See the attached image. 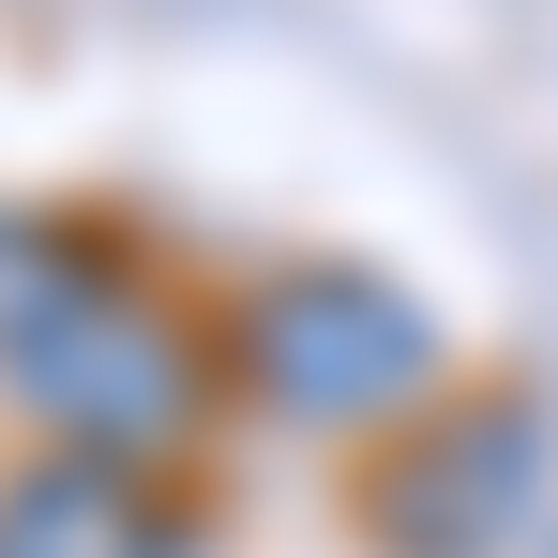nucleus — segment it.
<instances>
[{"label": "nucleus", "instance_id": "f257e3e1", "mask_svg": "<svg viewBox=\"0 0 558 558\" xmlns=\"http://www.w3.org/2000/svg\"><path fill=\"white\" fill-rule=\"evenodd\" d=\"M242 377L272 392L287 423H377V408H408L438 377V332H423L408 287H377V272H287L242 317Z\"/></svg>", "mask_w": 558, "mask_h": 558}, {"label": "nucleus", "instance_id": "7ed1b4c3", "mask_svg": "<svg viewBox=\"0 0 558 558\" xmlns=\"http://www.w3.org/2000/svg\"><path fill=\"white\" fill-rule=\"evenodd\" d=\"M544 498V423L529 408H453L438 438L377 468V544L392 558H483L513 544V513Z\"/></svg>", "mask_w": 558, "mask_h": 558}, {"label": "nucleus", "instance_id": "39448f33", "mask_svg": "<svg viewBox=\"0 0 558 558\" xmlns=\"http://www.w3.org/2000/svg\"><path fill=\"white\" fill-rule=\"evenodd\" d=\"M76 287H92V257H76L61 227H15V211H0V348H15L46 302H76Z\"/></svg>", "mask_w": 558, "mask_h": 558}, {"label": "nucleus", "instance_id": "20e7f679", "mask_svg": "<svg viewBox=\"0 0 558 558\" xmlns=\"http://www.w3.org/2000/svg\"><path fill=\"white\" fill-rule=\"evenodd\" d=\"M0 558H182V513L136 483V453L61 438L31 483H0Z\"/></svg>", "mask_w": 558, "mask_h": 558}, {"label": "nucleus", "instance_id": "f03ea898", "mask_svg": "<svg viewBox=\"0 0 558 558\" xmlns=\"http://www.w3.org/2000/svg\"><path fill=\"white\" fill-rule=\"evenodd\" d=\"M0 377L61 423V438H92V453H167L196 423V348L151 317V302H121V287H76V302H46L15 348H0Z\"/></svg>", "mask_w": 558, "mask_h": 558}]
</instances>
